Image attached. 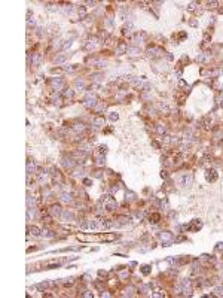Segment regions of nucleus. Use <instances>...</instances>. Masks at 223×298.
Listing matches in <instances>:
<instances>
[{"label": "nucleus", "mask_w": 223, "mask_h": 298, "mask_svg": "<svg viewBox=\"0 0 223 298\" xmlns=\"http://www.w3.org/2000/svg\"><path fill=\"white\" fill-rule=\"evenodd\" d=\"M49 212H51L52 216H61V215H63V209H61L60 204H52L51 209H49Z\"/></svg>", "instance_id": "nucleus-1"}, {"label": "nucleus", "mask_w": 223, "mask_h": 298, "mask_svg": "<svg viewBox=\"0 0 223 298\" xmlns=\"http://www.w3.org/2000/svg\"><path fill=\"white\" fill-rule=\"evenodd\" d=\"M42 60H43L42 54L36 52V54H33V60H31V64H33V66H40V64H42Z\"/></svg>", "instance_id": "nucleus-2"}, {"label": "nucleus", "mask_w": 223, "mask_h": 298, "mask_svg": "<svg viewBox=\"0 0 223 298\" xmlns=\"http://www.w3.org/2000/svg\"><path fill=\"white\" fill-rule=\"evenodd\" d=\"M34 170H36V167H34V163H31V161H27V174L30 176Z\"/></svg>", "instance_id": "nucleus-3"}, {"label": "nucleus", "mask_w": 223, "mask_h": 298, "mask_svg": "<svg viewBox=\"0 0 223 298\" xmlns=\"http://www.w3.org/2000/svg\"><path fill=\"white\" fill-rule=\"evenodd\" d=\"M52 85H54L55 88H58V90H60V88L63 87V81H61L60 78H55V79H52Z\"/></svg>", "instance_id": "nucleus-4"}, {"label": "nucleus", "mask_w": 223, "mask_h": 298, "mask_svg": "<svg viewBox=\"0 0 223 298\" xmlns=\"http://www.w3.org/2000/svg\"><path fill=\"white\" fill-rule=\"evenodd\" d=\"M63 164H64L66 167H68V169L74 167V163H73V160H72V158H64V160H63Z\"/></svg>", "instance_id": "nucleus-5"}, {"label": "nucleus", "mask_w": 223, "mask_h": 298, "mask_svg": "<svg viewBox=\"0 0 223 298\" xmlns=\"http://www.w3.org/2000/svg\"><path fill=\"white\" fill-rule=\"evenodd\" d=\"M28 231H30L33 235H39V234H40V230L37 228V226H34V225H33V226H30V228H28Z\"/></svg>", "instance_id": "nucleus-6"}, {"label": "nucleus", "mask_w": 223, "mask_h": 298, "mask_svg": "<svg viewBox=\"0 0 223 298\" xmlns=\"http://www.w3.org/2000/svg\"><path fill=\"white\" fill-rule=\"evenodd\" d=\"M66 60H67V55H58V57H55V63L60 64V63H64Z\"/></svg>", "instance_id": "nucleus-7"}, {"label": "nucleus", "mask_w": 223, "mask_h": 298, "mask_svg": "<svg viewBox=\"0 0 223 298\" xmlns=\"http://www.w3.org/2000/svg\"><path fill=\"white\" fill-rule=\"evenodd\" d=\"M73 283H74L73 277H70V279H64V282H63V285H64V286H72Z\"/></svg>", "instance_id": "nucleus-8"}, {"label": "nucleus", "mask_w": 223, "mask_h": 298, "mask_svg": "<svg viewBox=\"0 0 223 298\" xmlns=\"http://www.w3.org/2000/svg\"><path fill=\"white\" fill-rule=\"evenodd\" d=\"M61 200L66 201V203H70V201H72V195H70V194H63V195H61Z\"/></svg>", "instance_id": "nucleus-9"}, {"label": "nucleus", "mask_w": 223, "mask_h": 298, "mask_svg": "<svg viewBox=\"0 0 223 298\" xmlns=\"http://www.w3.org/2000/svg\"><path fill=\"white\" fill-rule=\"evenodd\" d=\"M64 97H68V99H72V97H73V90L67 88V90L64 91Z\"/></svg>", "instance_id": "nucleus-10"}, {"label": "nucleus", "mask_w": 223, "mask_h": 298, "mask_svg": "<svg viewBox=\"0 0 223 298\" xmlns=\"http://www.w3.org/2000/svg\"><path fill=\"white\" fill-rule=\"evenodd\" d=\"M48 285H49L48 282H43V283H39V285L36 286V288H37V289H40V291H45V288H48Z\"/></svg>", "instance_id": "nucleus-11"}, {"label": "nucleus", "mask_w": 223, "mask_h": 298, "mask_svg": "<svg viewBox=\"0 0 223 298\" xmlns=\"http://www.w3.org/2000/svg\"><path fill=\"white\" fill-rule=\"evenodd\" d=\"M85 104H86L88 107H91V106H94V104H95V100H94V99H91V97H88V99H86V101H85Z\"/></svg>", "instance_id": "nucleus-12"}, {"label": "nucleus", "mask_w": 223, "mask_h": 298, "mask_svg": "<svg viewBox=\"0 0 223 298\" xmlns=\"http://www.w3.org/2000/svg\"><path fill=\"white\" fill-rule=\"evenodd\" d=\"M85 14H86L85 8H83V6H80V8H79V15H80V17H85Z\"/></svg>", "instance_id": "nucleus-13"}, {"label": "nucleus", "mask_w": 223, "mask_h": 298, "mask_svg": "<svg viewBox=\"0 0 223 298\" xmlns=\"http://www.w3.org/2000/svg\"><path fill=\"white\" fill-rule=\"evenodd\" d=\"M70 46H72V40H66V43L63 45L64 49H67V48H70Z\"/></svg>", "instance_id": "nucleus-14"}, {"label": "nucleus", "mask_w": 223, "mask_h": 298, "mask_svg": "<svg viewBox=\"0 0 223 298\" xmlns=\"http://www.w3.org/2000/svg\"><path fill=\"white\" fill-rule=\"evenodd\" d=\"M73 128H74L76 131H80V130H83V125H82V124H76Z\"/></svg>", "instance_id": "nucleus-15"}, {"label": "nucleus", "mask_w": 223, "mask_h": 298, "mask_svg": "<svg viewBox=\"0 0 223 298\" xmlns=\"http://www.w3.org/2000/svg\"><path fill=\"white\" fill-rule=\"evenodd\" d=\"M63 215H64V218H67V219H72V213H70V212H64Z\"/></svg>", "instance_id": "nucleus-16"}, {"label": "nucleus", "mask_w": 223, "mask_h": 298, "mask_svg": "<svg viewBox=\"0 0 223 298\" xmlns=\"http://www.w3.org/2000/svg\"><path fill=\"white\" fill-rule=\"evenodd\" d=\"M94 124H97V125L103 124V119H100V118H97V119H94Z\"/></svg>", "instance_id": "nucleus-17"}, {"label": "nucleus", "mask_w": 223, "mask_h": 298, "mask_svg": "<svg viewBox=\"0 0 223 298\" xmlns=\"http://www.w3.org/2000/svg\"><path fill=\"white\" fill-rule=\"evenodd\" d=\"M42 234H43L45 237H49V235H51V233H49L48 230H43V231H42Z\"/></svg>", "instance_id": "nucleus-18"}, {"label": "nucleus", "mask_w": 223, "mask_h": 298, "mask_svg": "<svg viewBox=\"0 0 223 298\" xmlns=\"http://www.w3.org/2000/svg\"><path fill=\"white\" fill-rule=\"evenodd\" d=\"M43 222L49 224V222H51V218H49V216H43Z\"/></svg>", "instance_id": "nucleus-19"}, {"label": "nucleus", "mask_w": 223, "mask_h": 298, "mask_svg": "<svg viewBox=\"0 0 223 298\" xmlns=\"http://www.w3.org/2000/svg\"><path fill=\"white\" fill-rule=\"evenodd\" d=\"M83 183H85V185H89V183H91V181H88V179H85V181H83Z\"/></svg>", "instance_id": "nucleus-20"}]
</instances>
